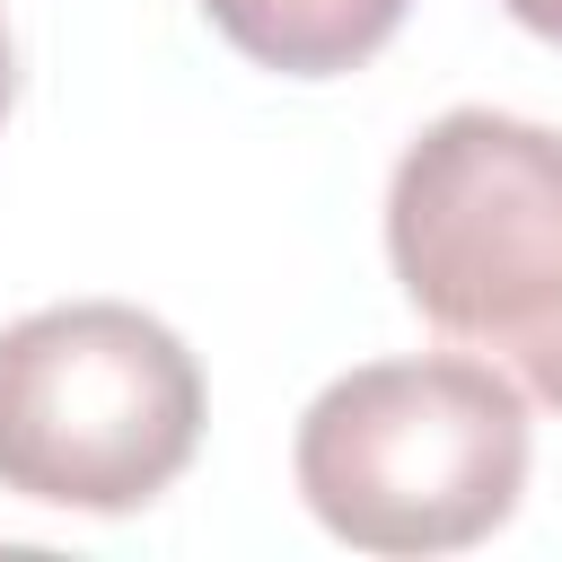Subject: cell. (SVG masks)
<instances>
[{
	"mask_svg": "<svg viewBox=\"0 0 562 562\" xmlns=\"http://www.w3.org/2000/svg\"><path fill=\"white\" fill-rule=\"evenodd\" d=\"M386 263L465 351L562 413V132L457 105L386 184Z\"/></svg>",
	"mask_w": 562,
	"mask_h": 562,
	"instance_id": "6da1fadb",
	"label": "cell"
},
{
	"mask_svg": "<svg viewBox=\"0 0 562 562\" xmlns=\"http://www.w3.org/2000/svg\"><path fill=\"white\" fill-rule=\"evenodd\" d=\"M193 439L202 369L158 316L79 299L0 325V492L123 518L193 465Z\"/></svg>",
	"mask_w": 562,
	"mask_h": 562,
	"instance_id": "3957f363",
	"label": "cell"
},
{
	"mask_svg": "<svg viewBox=\"0 0 562 562\" xmlns=\"http://www.w3.org/2000/svg\"><path fill=\"white\" fill-rule=\"evenodd\" d=\"M413 0H202V18L255 61V70H281V79H334V70H360L395 26H404Z\"/></svg>",
	"mask_w": 562,
	"mask_h": 562,
	"instance_id": "277c9868",
	"label": "cell"
},
{
	"mask_svg": "<svg viewBox=\"0 0 562 562\" xmlns=\"http://www.w3.org/2000/svg\"><path fill=\"white\" fill-rule=\"evenodd\" d=\"M9 97H18V61H9V18H0V123H9Z\"/></svg>",
	"mask_w": 562,
	"mask_h": 562,
	"instance_id": "8992f818",
	"label": "cell"
},
{
	"mask_svg": "<svg viewBox=\"0 0 562 562\" xmlns=\"http://www.w3.org/2000/svg\"><path fill=\"white\" fill-rule=\"evenodd\" d=\"M527 35H544V44H562V0H501Z\"/></svg>",
	"mask_w": 562,
	"mask_h": 562,
	"instance_id": "5b68a950",
	"label": "cell"
},
{
	"mask_svg": "<svg viewBox=\"0 0 562 562\" xmlns=\"http://www.w3.org/2000/svg\"><path fill=\"white\" fill-rule=\"evenodd\" d=\"M299 492L360 553L483 544L527 492V404L492 360H369L299 413Z\"/></svg>",
	"mask_w": 562,
	"mask_h": 562,
	"instance_id": "7a4b0ae2",
	"label": "cell"
}]
</instances>
